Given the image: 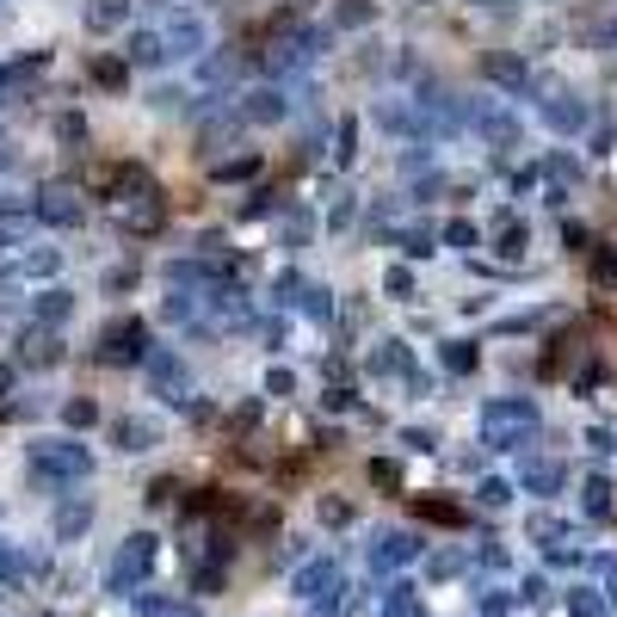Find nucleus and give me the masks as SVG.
<instances>
[{"label": "nucleus", "instance_id": "nucleus-24", "mask_svg": "<svg viewBox=\"0 0 617 617\" xmlns=\"http://www.w3.org/2000/svg\"><path fill=\"white\" fill-rule=\"evenodd\" d=\"M309 235H315V216H309V210H303V216L290 210V216H284V241L297 247V241H309Z\"/></svg>", "mask_w": 617, "mask_h": 617}, {"label": "nucleus", "instance_id": "nucleus-10", "mask_svg": "<svg viewBox=\"0 0 617 617\" xmlns=\"http://www.w3.org/2000/svg\"><path fill=\"white\" fill-rule=\"evenodd\" d=\"M31 315H38V328H62L68 315H75V290L68 284H50L38 303H31Z\"/></svg>", "mask_w": 617, "mask_h": 617}, {"label": "nucleus", "instance_id": "nucleus-20", "mask_svg": "<svg viewBox=\"0 0 617 617\" xmlns=\"http://www.w3.org/2000/svg\"><path fill=\"white\" fill-rule=\"evenodd\" d=\"M93 81H99L105 93H118V87L130 81V62H118V56H93Z\"/></svg>", "mask_w": 617, "mask_h": 617}, {"label": "nucleus", "instance_id": "nucleus-12", "mask_svg": "<svg viewBox=\"0 0 617 617\" xmlns=\"http://www.w3.org/2000/svg\"><path fill=\"white\" fill-rule=\"evenodd\" d=\"M235 68H241L235 50H204V56H198V81H204V87H229Z\"/></svg>", "mask_w": 617, "mask_h": 617}, {"label": "nucleus", "instance_id": "nucleus-32", "mask_svg": "<svg viewBox=\"0 0 617 617\" xmlns=\"http://www.w3.org/2000/svg\"><path fill=\"white\" fill-rule=\"evenodd\" d=\"M266 389H272V395H290V389H297V377L278 365V371H266Z\"/></svg>", "mask_w": 617, "mask_h": 617}, {"label": "nucleus", "instance_id": "nucleus-6", "mask_svg": "<svg viewBox=\"0 0 617 617\" xmlns=\"http://www.w3.org/2000/svg\"><path fill=\"white\" fill-rule=\"evenodd\" d=\"M284 118H290V99L278 87H253L241 99V124H284Z\"/></svg>", "mask_w": 617, "mask_h": 617}, {"label": "nucleus", "instance_id": "nucleus-35", "mask_svg": "<svg viewBox=\"0 0 617 617\" xmlns=\"http://www.w3.org/2000/svg\"><path fill=\"white\" fill-rule=\"evenodd\" d=\"M445 241H451V247H469V241H476V229H469V223H451Z\"/></svg>", "mask_w": 617, "mask_h": 617}, {"label": "nucleus", "instance_id": "nucleus-36", "mask_svg": "<svg viewBox=\"0 0 617 617\" xmlns=\"http://www.w3.org/2000/svg\"><path fill=\"white\" fill-rule=\"evenodd\" d=\"M13 303H19V284H13V278H0V309H13Z\"/></svg>", "mask_w": 617, "mask_h": 617}, {"label": "nucleus", "instance_id": "nucleus-1", "mask_svg": "<svg viewBox=\"0 0 617 617\" xmlns=\"http://www.w3.org/2000/svg\"><path fill=\"white\" fill-rule=\"evenodd\" d=\"M149 358V321L142 315H118L99 328V365H142Z\"/></svg>", "mask_w": 617, "mask_h": 617}, {"label": "nucleus", "instance_id": "nucleus-27", "mask_svg": "<svg viewBox=\"0 0 617 617\" xmlns=\"http://www.w3.org/2000/svg\"><path fill=\"white\" fill-rule=\"evenodd\" d=\"M383 297H414V278H408L402 266H389V272H383Z\"/></svg>", "mask_w": 617, "mask_h": 617}, {"label": "nucleus", "instance_id": "nucleus-11", "mask_svg": "<svg viewBox=\"0 0 617 617\" xmlns=\"http://www.w3.org/2000/svg\"><path fill=\"white\" fill-rule=\"evenodd\" d=\"M124 62H130V68H161V62H167V38H161V31H130Z\"/></svg>", "mask_w": 617, "mask_h": 617}, {"label": "nucleus", "instance_id": "nucleus-4", "mask_svg": "<svg viewBox=\"0 0 617 617\" xmlns=\"http://www.w3.org/2000/svg\"><path fill=\"white\" fill-rule=\"evenodd\" d=\"M31 216H38L44 229H81V223H87V210H81V198L68 192V186H44L38 198H31Z\"/></svg>", "mask_w": 617, "mask_h": 617}, {"label": "nucleus", "instance_id": "nucleus-15", "mask_svg": "<svg viewBox=\"0 0 617 617\" xmlns=\"http://www.w3.org/2000/svg\"><path fill=\"white\" fill-rule=\"evenodd\" d=\"M290 309H303L309 321H334V297H328V284H309L303 278V290H297V303Z\"/></svg>", "mask_w": 617, "mask_h": 617}, {"label": "nucleus", "instance_id": "nucleus-3", "mask_svg": "<svg viewBox=\"0 0 617 617\" xmlns=\"http://www.w3.org/2000/svg\"><path fill=\"white\" fill-rule=\"evenodd\" d=\"M142 365H149V383H155V395H167V402H186V395H192V371H186V358H179V352L155 346L149 358H142Z\"/></svg>", "mask_w": 617, "mask_h": 617}, {"label": "nucleus", "instance_id": "nucleus-17", "mask_svg": "<svg viewBox=\"0 0 617 617\" xmlns=\"http://www.w3.org/2000/svg\"><path fill=\"white\" fill-rule=\"evenodd\" d=\"M112 439H118V451H149V445H155V426H149V420H118Z\"/></svg>", "mask_w": 617, "mask_h": 617}, {"label": "nucleus", "instance_id": "nucleus-8", "mask_svg": "<svg viewBox=\"0 0 617 617\" xmlns=\"http://www.w3.org/2000/svg\"><path fill=\"white\" fill-rule=\"evenodd\" d=\"M19 358L25 365H62V328H25L19 334Z\"/></svg>", "mask_w": 617, "mask_h": 617}, {"label": "nucleus", "instance_id": "nucleus-14", "mask_svg": "<svg viewBox=\"0 0 617 617\" xmlns=\"http://www.w3.org/2000/svg\"><path fill=\"white\" fill-rule=\"evenodd\" d=\"M38 463L56 469V476H81V469H87V451H75V445H38Z\"/></svg>", "mask_w": 617, "mask_h": 617}, {"label": "nucleus", "instance_id": "nucleus-13", "mask_svg": "<svg viewBox=\"0 0 617 617\" xmlns=\"http://www.w3.org/2000/svg\"><path fill=\"white\" fill-rule=\"evenodd\" d=\"M87 31H99V38H105V31H118L124 19H130V0H87Z\"/></svg>", "mask_w": 617, "mask_h": 617}, {"label": "nucleus", "instance_id": "nucleus-23", "mask_svg": "<svg viewBox=\"0 0 617 617\" xmlns=\"http://www.w3.org/2000/svg\"><path fill=\"white\" fill-rule=\"evenodd\" d=\"M31 223H38V216H0V247H19L31 235Z\"/></svg>", "mask_w": 617, "mask_h": 617}, {"label": "nucleus", "instance_id": "nucleus-31", "mask_svg": "<svg viewBox=\"0 0 617 617\" xmlns=\"http://www.w3.org/2000/svg\"><path fill=\"white\" fill-rule=\"evenodd\" d=\"M352 216H358V204H352V198H340V204H334V216H328V229H334V235H340V229H352Z\"/></svg>", "mask_w": 617, "mask_h": 617}, {"label": "nucleus", "instance_id": "nucleus-18", "mask_svg": "<svg viewBox=\"0 0 617 617\" xmlns=\"http://www.w3.org/2000/svg\"><path fill=\"white\" fill-rule=\"evenodd\" d=\"M50 136L68 142V149H87V118H81V112H56V118H50Z\"/></svg>", "mask_w": 617, "mask_h": 617}, {"label": "nucleus", "instance_id": "nucleus-26", "mask_svg": "<svg viewBox=\"0 0 617 617\" xmlns=\"http://www.w3.org/2000/svg\"><path fill=\"white\" fill-rule=\"evenodd\" d=\"M371 19H377L371 0H340V25H371Z\"/></svg>", "mask_w": 617, "mask_h": 617}, {"label": "nucleus", "instance_id": "nucleus-22", "mask_svg": "<svg viewBox=\"0 0 617 617\" xmlns=\"http://www.w3.org/2000/svg\"><path fill=\"white\" fill-rule=\"evenodd\" d=\"M272 210H278V192H247L235 216H241V223H253V216H272Z\"/></svg>", "mask_w": 617, "mask_h": 617}, {"label": "nucleus", "instance_id": "nucleus-34", "mask_svg": "<svg viewBox=\"0 0 617 617\" xmlns=\"http://www.w3.org/2000/svg\"><path fill=\"white\" fill-rule=\"evenodd\" d=\"M13 161H19V142H13V136H7V130H0V173H7V167H13Z\"/></svg>", "mask_w": 617, "mask_h": 617}, {"label": "nucleus", "instance_id": "nucleus-5", "mask_svg": "<svg viewBox=\"0 0 617 617\" xmlns=\"http://www.w3.org/2000/svg\"><path fill=\"white\" fill-rule=\"evenodd\" d=\"M142 192H155V173L142 167V161H118L112 173H105V198H142Z\"/></svg>", "mask_w": 617, "mask_h": 617}, {"label": "nucleus", "instance_id": "nucleus-21", "mask_svg": "<svg viewBox=\"0 0 617 617\" xmlns=\"http://www.w3.org/2000/svg\"><path fill=\"white\" fill-rule=\"evenodd\" d=\"M19 272H25V278H56V272H62V247H56V253H50V247L25 253V260H19Z\"/></svg>", "mask_w": 617, "mask_h": 617}, {"label": "nucleus", "instance_id": "nucleus-2", "mask_svg": "<svg viewBox=\"0 0 617 617\" xmlns=\"http://www.w3.org/2000/svg\"><path fill=\"white\" fill-rule=\"evenodd\" d=\"M112 223H118L124 235H155V229L167 223L161 186H155V192H142V198H118V204H112Z\"/></svg>", "mask_w": 617, "mask_h": 617}, {"label": "nucleus", "instance_id": "nucleus-16", "mask_svg": "<svg viewBox=\"0 0 617 617\" xmlns=\"http://www.w3.org/2000/svg\"><path fill=\"white\" fill-rule=\"evenodd\" d=\"M253 173H260V155H235V161H216L210 167V179H216V186H241V179H253Z\"/></svg>", "mask_w": 617, "mask_h": 617}, {"label": "nucleus", "instance_id": "nucleus-25", "mask_svg": "<svg viewBox=\"0 0 617 617\" xmlns=\"http://www.w3.org/2000/svg\"><path fill=\"white\" fill-rule=\"evenodd\" d=\"M352 155H358V124L346 118V124L334 130V161H352Z\"/></svg>", "mask_w": 617, "mask_h": 617}, {"label": "nucleus", "instance_id": "nucleus-7", "mask_svg": "<svg viewBox=\"0 0 617 617\" xmlns=\"http://www.w3.org/2000/svg\"><path fill=\"white\" fill-rule=\"evenodd\" d=\"M167 56H204V19L198 13H179V19H167Z\"/></svg>", "mask_w": 617, "mask_h": 617}, {"label": "nucleus", "instance_id": "nucleus-33", "mask_svg": "<svg viewBox=\"0 0 617 617\" xmlns=\"http://www.w3.org/2000/svg\"><path fill=\"white\" fill-rule=\"evenodd\" d=\"M136 284V266H118V272H105V290H130Z\"/></svg>", "mask_w": 617, "mask_h": 617}, {"label": "nucleus", "instance_id": "nucleus-9", "mask_svg": "<svg viewBox=\"0 0 617 617\" xmlns=\"http://www.w3.org/2000/svg\"><path fill=\"white\" fill-rule=\"evenodd\" d=\"M235 136H241V112H210L198 130V155H223Z\"/></svg>", "mask_w": 617, "mask_h": 617}, {"label": "nucleus", "instance_id": "nucleus-29", "mask_svg": "<svg viewBox=\"0 0 617 617\" xmlns=\"http://www.w3.org/2000/svg\"><path fill=\"white\" fill-rule=\"evenodd\" d=\"M62 420H68V426H93V420H99V408H93V402H68V408H62Z\"/></svg>", "mask_w": 617, "mask_h": 617}, {"label": "nucleus", "instance_id": "nucleus-19", "mask_svg": "<svg viewBox=\"0 0 617 617\" xmlns=\"http://www.w3.org/2000/svg\"><path fill=\"white\" fill-rule=\"evenodd\" d=\"M371 371H383V377H402V371H414V358H408V346H402V340H383V352L371 358Z\"/></svg>", "mask_w": 617, "mask_h": 617}, {"label": "nucleus", "instance_id": "nucleus-30", "mask_svg": "<svg viewBox=\"0 0 617 617\" xmlns=\"http://www.w3.org/2000/svg\"><path fill=\"white\" fill-rule=\"evenodd\" d=\"M445 365H451V371H469V365H476V352H469L463 340H451V346H445Z\"/></svg>", "mask_w": 617, "mask_h": 617}, {"label": "nucleus", "instance_id": "nucleus-28", "mask_svg": "<svg viewBox=\"0 0 617 617\" xmlns=\"http://www.w3.org/2000/svg\"><path fill=\"white\" fill-rule=\"evenodd\" d=\"M272 290H278V303L290 309V303H297V290H303V272H278V284H272Z\"/></svg>", "mask_w": 617, "mask_h": 617}]
</instances>
